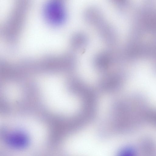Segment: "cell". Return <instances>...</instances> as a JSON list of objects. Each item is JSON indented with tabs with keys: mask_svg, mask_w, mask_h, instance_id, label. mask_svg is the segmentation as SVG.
<instances>
[{
	"mask_svg": "<svg viewBox=\"0 0 156 156\" xmlns=\"http://www.w3.org/2000/svg\"><path fill=\"white\" fill-rule=\"evenodd\" d=\"M32 0H14L10 11L2 27V35L7 39H14L20 34L25 24Z\"/></svg>",
	"mask_w": 156,
	"mask_h": 156,
	"instance_id": "1",
	"label": "cell"
},
{
	"mask_svg": "<svg viewBox=\"0 0 156 156\" xmlns=\"http://www.w3.org/2000/svg\"><path fill=\"white\" fill-rule=\"evenodd\" d=\"M43 17L46 23L53 27L63 25L67 17V12L63 0H48L42 10Z\"/></svg>",
	"mask_w": 156,
	"mask_h": 156,
	"instance_id": "2",
	"label": "cell"
},
{
	"mask_svg": "<svg viewBox=\"0 0 156 156\" xmlns=\"http://www.w3.org/2000/svg\"><path fill=\"white\" fill-rule=\"evenodd\" d=\"M118 58L117 54L111 51L101 52L94 58V66L98 70L104 71L114 63L117 62Z\"/></svg>",
	"mask_w": 156,
	"mask_h": 156,
	"instance_id": "3",
	"label": "cell"
},
{
	"mask_svg": "<svg viewBox=\"0 0 156 156\" xmlns=\"http://www.w3.org/2000/svg\"><path fill=\"white\" fill-rule=\"evenodd\" d=\"M122 80L121 73L115 72L105 74L102 76L99 80V84L103 87H115L119 86Z\"/></svg>",
	"mask_w": 156,
	"mask_h": 156,
	"instance_id": "4",
	"label": "cell"
},
{
	"mask_svg": "<svg viewBox=\"0 0 156 156\" xmlns=\"http://www.w3.org/2000/svg\"><path fill=\"white\" fill-rule=\"evenodd\" d=\"M8 143L16 148H23L26 146L28 140L27 137L22 134L16 133L10 135L7 139Z\"/></svg>",
	"mask_w": 156,
	"mask_h": 156,
	"instance_id": "5",
	"label": "cell"
},
{
	"mask_svg": "<svg viewBox=\"0 0 156 156\" xmlns=\"http://www.w3.org/2000/svg\"><path fill=\"white\" fill-rule=\"evenodd\" d=\"M71 39V45L73 48L76 49L83 48L88 42V38L86 35L81 32L75 34Z\"/></svg>",
	"mask_w": 156,
	"mask_h": 156,
	"instance_id": "6",
	"label": "cell"
},
{
	"mask_svg": "<svg viewBox=\"0 0 156 156\" xmlns=\"http://www.w3.org/2000/svg\"><path fill=\"white\" fill-rule=\"evenodd\" d=\"M111 3L119 11L123 10L126 7L128 0H109Z\"/></svg>",
	"mask_w": 156,
	"mask_h": 156,
	"instance_id": "7",
	"label": "cell"
}]
</instances>
